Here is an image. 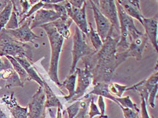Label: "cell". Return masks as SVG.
Segmentation results:
<instances>
[{"label": "cell", "mask_w": 158, "mask_h": 118, "mask_svg": "<svg viewBox=\"0 0 158 118\" xmlns=\"http://www.w3.org/2000/svg\"><path fill=\"white\" fill-rule=\"evenodd\" d=\"M114 28L112 26L102 46L97 52L83 57L85 66L90 69L92 75V84L110 83L117 67L119 66L117 53L120 35L113 37Z\"/></svg>", "instance_id": "1"}, {"label": "cell", "mask_w": 158, "mask_h": 118, "mask_svg": "<svg viewBox=\"0 0 158 118\" xmlns=\"http://www.w3.org/2000/svg\"><path fill=\"white\" fill-rule=\"evenodd\" d=\"M45 30L50 44L51 47V59L48 71V75L53 82L56 83L58 86L60 85V82L58 79V69L59 62L60 54L63 47L64 39L58 33L56 29L52 23L46 24L40 26Z\"/></svg>", "instance_id": "2"}, {"label": "cell", "mask_w": 158, "mask_h": 118, "mask_svg": "<svg viewBox=\"0 0 158 118\" xmlns=\"http://www.w3.org/2000/svg\"><path fill=\"white\" fill-rule=\"evenodd\" d=\"M7 55L13 57L24 56L31 62L33 61L31 47L15 40L3 29L0 31V56Z\"/></svg>", "instance_id": "3"}, {"label": "cell", "mask_w": 158, "mask_h": 118, "mask_svg": "<svg viewBox=\"0 0 158 118\" xmlns=\"http://www.w3.org/2000/svg\"><path fill=\"white\" fill-rule=\"evenodd\" d=\"M115 5L118 10V18L120 27V40L118 43L117 47H122L123 50L128 49L130 43L128 41V38H130V41L136 39V37L141 35L143 32L139 31L135 26L133 18L130 17L123 10L122 6L118 1H115Z\"/></svg>", "instance_id": "4"}, {"label": "cell", "mask_w": 158, "mask_h": 118, "mask_svg": "<svg viewBox=\"0 0 158 118\" xmlns=\"http://www.w3.org/2000/svg\"><path fill=\"white\" fill-rule=\"evenodd\" d=\"M83 34L77 26H75V34L73 38V46L72 49V63L69 75H71L75 72L77 64L81 58L96 53L95 50L85 42Z\"/></svg>", "instance_id": "5"}, {"label": "cell", "mask_w": 158, "mask_h": 118, "mask_svg": "<svg viewBox=\"0 0 158 118\" xmlns=\"http://www.w3.org/2000/svg\"><path fill=\"white\" fill-rule=\"evenodd\" d=\"M85 3L86 2H85L81 8L79 9L72 6L68 1H63L69 17L76 24V26L82 33L88 35L89 29L86 19V12H85V7H86Z\"/></svg>", "instance_id": "6"}, {"label": "cell", "mask_w": 158, "mask_h": 118, "mask_svg": "<svg viewBox=\"0 0 158 118\" xmlns=\"http://www.w3.org/2000/svg\"><path fill=\"white\" fill-rule=\"evenodd\" d=\"M46 95L44 88L40 86L29 103V112L27 118H45Z\"/></svg>", "instance_id": "7"}, {"label": "cell", "mask_w": 158, "mask_h": 118, "mask_svg": "<svg viewBox=\"0 0 158 118\" xmlns=\"http://www.w3.org/2000/svg\"><path fill=\"white\" fill-rule=\"evenodd\" d=\"M102 14L107 19L118 33H120V27L115 1L112 0H101L94 1Z\"/></svg>", "instance_id": "8"}, {"label": "cell", "mask_w": 158, "mask_h": 118, "mask_svg": "<svg viewBox=\"0 0 158 118\" xmlns=\"http://www.w3.org/2000/svg\"><path fill=\"white\" fill-rule=\"evenodd\" d=\"M75 72L77 73V84L76 89H75L74 97L68 102L69 103L77 101L83 96L92 81V75L90 69L88 67L85 66L84 70L76 67Z\"/></svg>", "instance_id": "9"}, {"label": "cell", "mask_w": 158, "mask_h": 118, "mask_svg": "<svg viewBox=\"0 0 158 118\" xmlns=\"http://www.w3.org/2000/svg\"><path fill=\"white\" fill-rule=\"evenodd\" d=\"M89 2L90 3L92 11H93L94 18L96 25H97V32L99 36H100L102 42L104 43L110 31V29L113 26L109 20L102 14V13L99 10L98 6L96 5L94 1L90 0Z\"/></svg>", "instance_id": "10"}, {"label": "cell", "mask_w": 158, "mask_h": 118, "mask_svg": "<svg viewBox=\"0 0 158 118\" xmlns=\"http://www.w3.org/2000/svg\"><path fill=\"white\" fill-rule=\"evenodd\" d=\"M29 24V20H27L21 26L19 27L18 29L14 30L6 29V30L8 35L18 41L24 43L27 42L33 43V40L38 39L39 36L32 32V30L30 29Z\"/></svg>", "instance_id": "11"}, {"label": "cell", "mask_w": 158, "mask_h": 118, "mask_svg": "<svg viewBox=\"0 0 158 118\" xmlns=\"http://www.w3.org/2000/svg\"><path fill=\"white\" fill-rule=\"evenodd\" d=\"M148 38H147L145 34H142L141 35L136 37V39L132 40L130 43L128 49L125 50L124 51L126 54L127 57H135L137 61L141 60L143 58V51L148 42Z\"/></svg>", "instance_id": "12"}, {"label": "cell", "mask_w": 158, "mask_h": 118, "mask_svg": "<svg viewBox=\"0 0 158 118\" xmlns=\"http://www.w3.org/2000/svg\"><path fill=\"white\" fill-rule=\"evenodd\" d=\"M158 82V72L156 71V73H153L147 80H143L139 83L135 84L132 86L128 87L126 90H136L139 93L140 95L144 98V99L147 103L149 93L152 91Z\"/></svg>", "instance_id": "13"}, {"label": "cell", "mask_w": 158, "mask_h": 118, "mask_svg": "<svg viewBox=\"0 0 158 118\" xmlns=\"http://www.w3.org/2000/svg\"><path fill=\"white\" fill-rule=\"evenodd\" d=\"M58 19H59V16L54 10L40 9L36 12L30 29L32 30L37 26L51 23Z\"/></svg>", "instance_id": "14"}, {"label": "cell", "mask_w": 158, "mask_h": 118, "mask_svg": "<svg viewBox=\"0 0 158 118\" xmlns=\"http://www.w3.org/2000/svg\"><path fill=\"white\" fill-rule=\"evenodd\" d=\"M157 18L156 14L150 18H144L143 20V26L145 29V34L156 52H157Z\"/></svg>", "instance_id": "15"}, {"label": "cell", "mask_w": 158, "mask_h": 118, "mask_svg": "<svg viewBox=\"0 0 158 118\" xmlns=\"http://www.w3.org/2000/svg\"><path fill=\"white\" fill-rule=\"evenodd\" d=\"M118 2L122 6L125 12L132 18L139 20L143 25L144 16L140 11V1H130V0H118Z\"/></svg>", "instance_id": "16"}, {"label": "cell", "mask_w": 158, "mask_h": 118, "mask_svg": "<svg viewBox=\"0 0 158 118\" xmlns=\"http://www.w3.org/2000/svg\"><path fill=\"white\" fill-rule=\"evenodd\" d=\"M3 101L8 107L10 112L15 118H27L28 115V107H20L17 103V101L14 96V93L10 96L3 98Z\"/></svg>", "instance_id": "17"}, {"label": "cell", "mask_w": 158, "mask_h": 118, "mask_svg": "<svg viewBox=\"0 0 158 118\" xmlns=\"http://www.w3.org/2000/svg\"><path fill=\"white\" fill-rule=\"evenodd\" d=\"M17 62H18L21 66L23 67L26 72L28 74V76L31 78V80H35V82L39 84L40 86L44 87V80L40 78V77L38 76V74H37L35 70H34V67L31 66V64L30 63L29 61L24 56H19L14 57Z\"/></svg>", "instance_id": "18"}, {"label": "cell", "mask_w": 158, "mask_h": 118, "mask_svg": "<svg viewBox=\"0 0 158 118\" xmlns=\"http://www.w3.org/2000/svg\"><path fill=\"white\" fill-rule=\"evenodd\" d=\"M98 95V96H101L102 97H105L106 99H109L110 100L113 101V102L115 103L117 105L120 107L119 103L116 100V97L114 96H113L112 94L109 93V83H105V82H99L96 84L94 85V89L92 91H90L88 94H86L84 97L86 98L87 97L90 96V95Z\"/></svg>", "instance_id": "19"}, {"label": "cell", "mask_w": 158, "mask_h": 118, "mask_svg": "<svg viewBox=\"0 0 158 118\" xmlns=\"http://www.w3.org/2000/svg\"><path fill=\"white\" fill-rule=\"evenodd\" d=\"M44 90L46 95V101H45V107L50 109L51 107H60L63 109V105L61 104L60 101L58 100L56 96L53 93L52 89H50L45 81H44Z\"/></svg>", "instance_id": "20"}, {"label": "cell", "mask_w": 158, "mask_h": 118, "mask_svg": "<svg viewBox=\"0 0 158 118\" xmlns=\"http://www.w3.org/2000/svg\"><path fill=\"white\" fill-rule=\"evenodd\" d=\"M77 80V73L75 72L71 75H69L63 82H60V88H64L69 91V95L64 96V99L69 102L75 95V84Z\"/></svg>", "instance_id": "21"}, {"label": "cell", "mask_w": 158, "mask_h": 118, "mask_svg": "<svg viewBox=\"0 0 158 118\" xmlns=\"http://www.w3.org/2000/svg\"><path fill=\"white\" fill-rule=\"evenodd\" d=\"M72 22H73V20L69 18L67 20H62L59 18L51 23L54 26L58 33L63 36L64 39H68L71 36L69 28Z\"/></svg>", "instance_id": "22"}, {"label": "cell", "mask_w": 158, "mask_h": 118, "mask_svg": "<svg viewBox=\"0 0 158 118\" xmlns=\"http://www.w3.org/2000/svg\"><path fill=\"white\" fill-rule=\"evenodd\" d=\"M6 57L10 61V62L11 63L14 70H15L16 74L19 75L20 81H21V82L23 84L27 80H31L29 78V76H28V74H27V73L26 72L25 69L23 68V67L21 66V65H20V64L17 62V61L13 57L7 55L6 56Z\"/></svg>", "instance_id": "23"}, {"label": "cell", "mask_w": 158, "mask_h": 118, "mask_svg": "<svg viewBox=\"0 0 158 118\" xmlns=\"http://www.w3.org/2000/svg\"><path fill=\"white\" fill-rule=\"evenodd\" d=\"M13 8V5L11 1H8L7 5L3 10L0 13V31L2 29H4V27L8 22L10 16L12 14Z\"/></svg>", "instance_id": "24"}, {"label": "cell", "mask_w": 158, "mask_h": 118, "mask_svg": "<svg viewBox=\"0 0 158 118\" xmlns=\"http://www.w3.org/2000/svg\"><path fill=\"white\" fill-rule=\"evenodd\" d=\"M89 26H90V30H89L88 36H90V39L91 40V43L92 44V46L94 47V49L96 52L100 50V49L102 46V42L98 34L97 33V30H95L93 29L92 24L89 22Z\"/></svg>", "instance_id": "25"}, {"label": "cell", "mask_w": 158, "mask_h": 118, "mask_svg": "<svg viewBox=\"0 0 158 118\" xmlns=\"http://www.w3.org/2000/svg\"><path fill=\"white\" fill-rule=\"evenodd\" d=\"M116 100L120 105V107L128 108L137 113L140 112V109L137 107L136 104L134 103L133 101L130 99V96H127L125 97H116Z\"/></svg>", "instance_id": "26"}, {"label": "cell", "mask_w": 158, "mask_h": 118, "mask_svg": "<svg viewBox=\"0 0 158 118\" xmlns=\"http://www.w3.org/2000/svg\"><path fill=\"white\" fill-rule=\"evenodd\" d=\"M128 87L126 85H122L118 83H109V93L115 97H122V94L126 91Z\"/></svg>", "instance_id": "27"}, {"label": "cell", "mask_w": 158, "mask_h": 118, "mask_svg": "<svg viewBox=\"0 0 158 118\" xmlns=\"http://www.w3.org/2000/svg\"><path fill=\"white\" fill-rule=\"evenodd\" d=\"M15 86H21L23 87L24 84L20 81V78L18 74H16L15 70L10 74V76L6 80V89H10V88Z\"/></svg>", "instance_id": "28"}, {"label": "cell", "mask_w": 158, "mask_h": 118, "mask_svg": "<svg viewBox=\"0 0 158 118\" xmlns=\"http://www.w3.org/2000/svg\"><path fill=\"white\" fill-rule=\"evenodd\" d=\"M17 16H17L16 12L12 10L11 16H10L8 22L7 23V25L5 26V28H4L5 29L14 30V29H16L19 28V25L18 19H17Z\"/></svg>", "instance_id": "29"}, {"label": "cell", "mask_w": 158, "mask_h": 118, "mask_svg": "<svg viewBox=\"0 0 158 118\" xmlns=\"http://www.w3.org/2000/svg\"><path fill=\"white\" fill-rule=\"evenodd\" d=\"M44 4H45V3H44V1H39L37 3H35V4H34L29 11L27 12V14L25 16H24L23 18L20 20V21L19 22V25L23 23L24 22V20H26L27 18H29V17L31 16L33 13H35L37 11H38L39 10L42 9L44 6Z\"/></svg>", "instance_id": "30"}, {"label": "cell", "mask_w": 158, "mask_h": 118, "mask_svg": "<svg viewBox=\"0 0 158 118\" xmlns=\"http://www.w3.org/2000/svg\"><path fill=\"white\" fill-rule=\"evenodd\" d=\"M80 103H81L80 100L77 101L76 102L74 103L73 105H71V106L67 108L66 111L68 113L69 118H74L75 116L78 113L79 111H80Z\"/></svg>", "instance_id": "31"}, {"label": "cell", "mask_w": 158, "mask_h": 118, "mask_svg": "<svg viewBox=\"0 0 158 118\" xmlns=\"http://www.w3.org/2000/svg\"><path fill=\"white\" fill-rule=\"evenodd\" d=\"M90 111H89L88 118H93L94 117L97 116H101V112L99 111L97 105L94 103V97H92L90 100Z\"/></svg>", "instance_id": "32"}, {"label": "cell", "mask_w": 158, "mask_h": 118, "mask_svg": "<svg viewBox=\"0 0 158 118\" xmlns=\"http://www.w3.org/2000/svg\"><path fill=\"white\" fill-rule=\"evenodd\" d=\"M157 89H158V84H156V85L153 87V89L152 90V91H151L149 94L148 101H147V103H149L150 107L152 108H154L156 106L155 99L157 93Z\"/></svg>", "instance_id": "33"}, {"label": "cell", "mask_w": 158, "mask_h": 118, "mask_svg": "<svg viewBox=\"0 0 158 118\" xmlns=\"http://www.w3.org/2000/svg\"><path fill=\"white\" fill-rule=\"evenodd\" d=\"M88 113V106L86 102L85 101H81L80 103V109L78 113L75 116L74 118H87Z\"/></svg>", "instance_id": "34"}, {"label": "cell", "mask_w": 158, "mask_h": 118, "mask_svg": "<svg viewBox=\"0 0 158 118\" xmlns=\"http://www.w3.org/2000/svg\"><path fill=\"white\" fill-rule=\"evenodd\" d=\"M98 105L101 109V116H99V118H108V116L105 114V103L102 97H98Z\"/></svg>", "instance_id": "35"}, {"label": "cell", "mask_w": 158, "mask_h": 118, "mask_svg": "<svg viewBox=\"0 0 158 118\" xmlns=\"http://www.w3.org/2000/svg\"><path fill=\"white\" fill-rule=\"evenodd\" d=\"M121 109L123 111V116H124L125 118H137V117L139 116V113L128 109V108L121 107Z\"/></svg>", "instance_id": "36"}, {"label": "cell", "mask_w": 158, "mask_h": 118, "mask_svg": "<svg viewBox=\"0 0 158 118\" xmlns=\"http://www.w3.org/2000/svg\"><path fill=\"white\" fill-rule=\"evenodd\" d=\"M20 2V5L22 7V12L20 13L19 16H25L27 12L29 11V8L31 7V3H29V1H19Z\"/></svg>", "instance_id": "37"}, {"label": "cell", "mask_w": 158, "mask_h": 118, "mask_svg": "<svg viewBox=\"0 0 158 118\" xmlns=\"http://www.w3.org/2000/svg\"><path fill=\"white\" fill-rule=\"evenodd\" d=\"M140 99H141V116L142 118H150L149 116V113L147 111V103L146 101L144 99V98L143 97L140 96Z\"/></svg>", "instance_id": "38"}, {"label": "cell", "mask_w": 158, "mask_h": 118, "mask_svg": "<svg viewBox=\"0 0 158 118\" xmlns=\"http://www.w3.org/2000/svg\"><path fill=\"white\" fill-rule=\"evenodd\" d=\"M13 68V67L12 66L11 63L10 62V61L6 58L3 59L2 61L1 59H0V71L2 70H7L9 69H12Z\"/></svg>", "instance_id": "39"}, {"label": "cell", "mask_w": 158, "mask_h": 118, "mask_svg": "<svg viewBox=\"0 0 158 118\" xmlns=\"http://www.w3.org/2000/svg\"><path fill=\"white\" fill-rule=\"evenodd\" d=\"M70 4L76 8L80 9L84 6L85 1H78V0H73V1H68Z\"/></svg>", "instance_id": "40"}, {"label": "cell", "mask_w": 158, "mask_h": 118, "mask_svg": "<svg viewBox=\"0 0 158 118\" xmlns=\"http://www.w3.org/2000/svg\"><path fill=\"white\" fill-rule=\"evenodd\" d=\"M62 109H61V108H60V107L57 108V117H56V118H63L64 111H63V113H62Z\"/></svg>", "instance_id": "41"}, {"label": "cell", "mask_w": 158, "mask_h": 118, "mask_svg": "<svg viewBox=\"0 0 158 118\" xmlns=\"http://www.w3.org/2000/svg\"><path fill=\"white\" fill-rule=\"evenodd\" d=\"M137 118H139V116L138 117H137Z\"/></svg>", "instance_id": "42"}, {"label": "cell", "mask_w": 158, "mask_h": 118, "mask_svg": "<svg viewBox=\"0 0 158 118\" xmlns=\"http://www.w3.org/2000/svg\"><path fill=\"white\" fill-rule=\"evenodd\" d=\"M152 118H155V117H152Z\"/></svg>", "instance_id": "43"}]
</instances>
